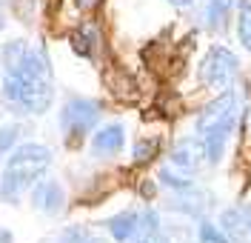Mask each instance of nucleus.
Returning <instances> with one entry per match:
<instances>
[{"instance_id": "0eeeda50", "label": "nucleus", "mask_w": 251, "mask_h": 243, "mask_svg": "<svg viewBox=\"0 0 251 243\" xmlns=\"http://www.w3.org/2000/svg\"><path fill=\"white\" fill-rule=\"evenodd\" d=\"M223 232L231 243H243L251 232V209L234 206V209L223 212Z\"/></svg>"}, {"instance_id": "a211bd4d", "label": "nucleus", "mask_w": 251, "mask_h": 243, "mask_svg": "<svg viewBox=\"0 0 251 243\" xmlns=\"http://www.w3.org/2000/svg\"><path fill=\"white\" fill-rule=\"evenodd\" d=\"M172 6H180V9H188V6H194V0H169Z\"/></svg>"}, {"instance_id": "ddd939ff", "label": "nucleus", "mask_w": 251, "mask_h": 243, "mask_svg": "<svg viewBox=\"0 0 251 243\" xmlns=\"http://www.w3.org/2000/svg\"><path fill=\"white\" fill-rule=\"evenodd\" d=\"M160 180H163L169 189H177V192H188V189H194L191 180L183 178V175H174L172 169H163V172H160Z\"/></svg>"}, {"instance_id": "f3484780", "label": "nucleus", "mask_w": 251, "mask_h": 243, "mask_svg": "<svg viewBox=\"0 0 251 243\" xmlns=\"http://www.w3.org/2000/svg\"><path fill=\"white\" fill-rule=\"evenodd\" d=\"M17 132H20L17 126H3V129H0V155H3L6 149H12V146H15Z\"/></svg>"}, {"instance_id": "20e7f679", "label": "nucleus", "mask_w": 251, "mask_h": 243, "mask_svg": "<svg viewBox=\"0 0 251 243\" xmlns=\"http://www.w3.org/2000/svg\"><path fill=\"white\" fill-rule=\"evenodd\" d=\"M97 117H100V106H97L94 100L75 97V100H69V103L63 106L60 126H63L66 135H72V137H83V135H89V129L97 123Z\"/></svg>"}, {"instance_id": "f257e3e1", "label": "nucleus", "mask_w": 251, "mask_h": 243, "mask_svg": "<svg viewBox=\"0 0 251 243\" xmlns=\"http://www.w3.org/2000/svg\"><path fill=\"white\" fill-rule=\"evenodd\" d=\"M51 66L43 49H29L20 66L6 69L3 97L29 114H43L51 103Z\"/></svg>"}, {"instance_id": "dca6fc26", "label": "nucleus", "mask_w": 251, "mask_h": 243, "mask_svg": "<svg viewBox=\"0 0 251 243\" xmlns=\"http://www.w3.org/2000/svg\"><path fill=\"white\" fill-rule=\"evenodd\" d=\"M72 46H75V52H77V54H92V34L86 32V29H83V32H75L72 34Z\"/></svg>"}, {"instance_id": "f03ea898", "label": "nucleus", "mask_w": 251, "mask_h": 243, "mask_svg": "<svg viewBox=\"0 0 251 243\" xmlns=\"http://www.w3.org/2000/svg\"><path fill=\"white\" fill-rule=\"evenodd\" d=\"M51 166V149L40 143H26L20 146L15 155L6 163V172H3V192L6 194H20L23 189H29L37 178H43Z\"/></svg>"}, {"instance_id": "6e6552de", "label": "nucleus", "mask_w": 251, "mask_h": 243, "mask_svg": "<svg viewBox=\"0 0 251 243\" xmlns=\"http://www.w3.org/2000/svg\"><path fill=\"white\" fill-rule=\"evenodd\" d=\"M109 232L111 238L117 243H134L140 241V215H134V212H123V215H114L109 220Z\"/></svg>"}, {"instance_id": "7ed1b4c3", "label": "nucleus", "mask_w": 251, "mask_h": 243, "mask_svg": "<svg viewBox=\"0 0 251 243\" xmlns=\"http://www.w3.org/2000/svg\"><path fill=\"white\" fill-rule=\"evenodd\" d=\"M237 72H240V60L234 57V52H228L223 46L211 49L203 57V66H200V78L214 89H228L234 83Z\"/></svg>"}, {"instance_id": "9d476101", "label": "nucleus", "mask_w": 251, "mask_h": 243, "mask_svg": "<svg viewBox=\"0 0 251 243\" xmlns=\"http://www.w3.org/2000/svg\"><path fill=\"white\" fill-rule=\"evenodd\" d=\"M234 0H205V26L208 29H223Z\"/></svg>"}, {"instance_id": "6ab92c4d", "label": "nucleus", "mask_w": 251, "mask_h": 243, "mask_svg": "<svg viewBox=\"0 0 251 243\" xmlns=\"http://www.w3.org/2000/svg\"><path fill=\"white\" fill-rule=\"evenodd\" d=\"M80 6H83V9H89V6H94V3H97V0H77Z\"/></svg>"}, {"instance_id": "aec40b11", "label": "nucleus", "mask_w": 251, "mask_h": 243, "mask_svg": "<svg viewBox=\"0 0 251 243\" xmlns=\"http://www.w3.org/2000/svg\"><path fill=\"white\" fill-rule=\"evenodd\" d=\"M0 29H3V17H0Z\"/></svg>"}, {"instance_id": "f8f14e48", "label": "nucleus", "mask_w": 251, "mask_h": 243, "mask_svg": "<svg viewBox=\"0 0 251 243\" xmlns=\"http://www.w3.org/2000/svg\"><path fill=\"white\" fill-rule=\"evenodd\" d=\"M60 243H100L97 238H94L89 229H83V226H72V229H66L60 235Z\"/></svg>"}, {"instance_id": "1a4fd4ad", "label": "nucleus", "mask_w": 251, "mask_h": 243, "mask_svg": "<svg viewBox=\"0 0 251 243\" xmlns=\"http://www.w3.org/2000/svg\"><path fill=\"white\" fill-rule=\"evenodd\" d=\"M123 137H126V132H123L120 123H109V126H103V129L92 137L94 155H117V152L123 149Z\"/></svg>"}, {"instance_id": "412c9836", "label": "nucleus", "mask_w": 251, "mask_h": 243, "mask_svg": "<svg viewBox=\"0 0 251 243\" xmlns=\"http://www.w3.org/2000/svg\"><path fill=\"white\" fill-rule=\"evenodd\" d=\"M249 238H251V232H249Z\"/></svg>"}, {"instance_id": "39448f33", "label": "nucleus", "mask_w": 251, "mask_h": 243, "mask_svg": "<svg viewBox=\"0 0 251 243\" xmlns=\"http://www.w3.org/2000/svg\"><path fill=\"white\" fill-rule=\"evenodd\" d=\"M63 203H66V197H63V189L57 180H43L31 192V206L43 215H57L63 209Z\"/></svg>"}, {"instance_id": "2eb2a0df", "label": "nucleus", "mask_w": 251, "mask_h": 243, "mask_svg": "<svg viewBox=\"0 0 251 243\" xmlns=\"http://www.w3.org/2000/svg\"><path fill=\"white\" fill-rule=\"evenodd\" d=\"M154 152H157L154 140H137V143H134V161H137V163L151 161V158H154Z\"/></svg>"}, {"instance_id": "4468645a", "label": "nucleus", "mask_w": 251, "mask_h": 243, "mask_svg": "<svg viewBox=\"0 0 251 243\" xmlns=\"http://www.w3.org/2000/svg\"><path fill=\"white\" fill-rule=\"evenodd\" d=\"M200 241L203 243H228V238H226V232H220L217 226H211V223H200Z\"/></svg>"}, {"instance_id": "9b49d317", "label": "nucleus", "mask_w": 251, "mask_h": 243, "mask_svg": "<svg viewBox=\"0 0 251 243\" xmlns=\"http://www.w3.org/2000/svg\"><path fill=\"white\" fill-rule=\"evenodd\" d=\"M237 34H240V43H243V49H249V52H251V0H243V3H240Z\"/></svg>"}, {"instance_id": "423d86ee", "label": "nucleus", "mask_w": 251, "mask_h": 243, "mask_svg": "<svg viewBox=\"0 0 251 243\" xmlns=\"http://www.w3.org/2000/svg\"><path fill=\"white\" fill-rule=\"evenodd\" d=\"M205 158V146L200 140V135L197 137H186V140H180L177 149L172 152V163L177 169H183V172H194Z\"/></svg>"}]
</instances>
